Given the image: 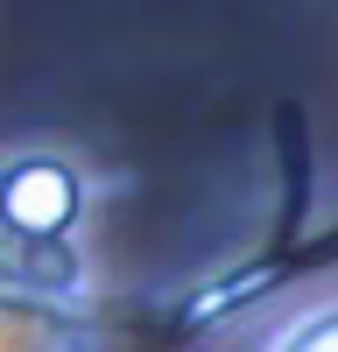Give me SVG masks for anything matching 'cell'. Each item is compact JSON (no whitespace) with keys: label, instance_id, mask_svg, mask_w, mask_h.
<instances>
[{"label":"cell","instance_id":"cell-1","mask_svg":"<svg viewBox=\"0 0 338 352\" xmlns=\"http://www.w3.org/2000/svg\"><path fill=\"white\" fill-rule=\"evenodd\" d=\"M78 204H84V184L64 155L0 162V226L21 240H64L78 226Z\"/></svg>","mask_w":338,"mask_h":352},{"label":"cell","instance_id":"cell-2","mask_svg":"<svg viewBox=\"0 0 338 352\" xmlns=\"http://www.w3.org/2000/svg\"><path fill=\"white\" fill-rule=\"evenodd\" d=\"M0 352H106L78 310L0 282Z\"/></svg>","mask_w":338,"mask_h":352},{"label":"cell","instance_id":"cell-3","mask_svg":"<svg viewBox=\"0 0 338 352\" xmlns=\"http://www.w3.org/2000/svg\"><path fill=\"white\" fill-rule=\"evenodd\" d=\"M261 352H338V303H317V310L289 317Z\"/></svg>","mask_w":338,"mask_h":352}]
</instances>
